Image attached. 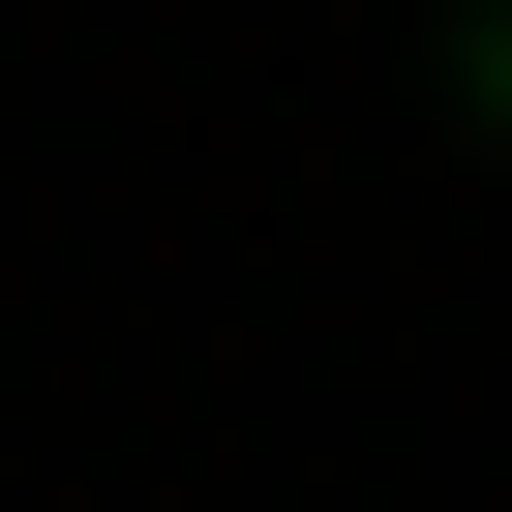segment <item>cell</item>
<instances>
[{"mask_svg": "<svg viewBox=\"0 0 512 512\" xmlns=\"http://www.w3.org/2000/svg\"><path fill=\"white\" fill-rule=\"evenodd\" d=\"M422 61H452V121L512 151V0H452V31H422Z\"/></svg>", "mask_w": 512, "mask_h": 512, "instance_id": "obj_1", "label": "cell"}]
</instances>
